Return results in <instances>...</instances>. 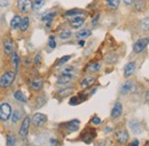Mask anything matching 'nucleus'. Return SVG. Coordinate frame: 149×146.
I'll list each match as a JSON object with an SVG mask.
<instances>
[{"label": "nucleus", "mask_w": 149, "mask_h": 146, "mask_svg": "<svg viewBox=\"0 0 149 146\" xmlns=\"http://www.w3.org/2000/svg\"><path fill=\"white\" fill-rule=\"evenodd\" d=\"M21 117H22V112H21V110H15V112H13L12 122H13V123H17Z\"/></svg>", "instance_id": "25"}, {"label": "nucleus", "mask_w": 149, "mask_h": 146, "mask_svg": "<svg viewBox=\"0 0 149 146\" xmlns=\"http://www.w3.org/2000/svg\"><path fill=\"white\" fill-rule=\"evenodd\" d=\"M12 60H13V63L15 66V69L19 68V55L16 53H13V56H12Z\"/></svg>", "instance_id": "33"}, {"label": "nucleus", "mask_w": 149, "mask_h": 146, "mask_svg": "<svg viewBox=\"0 0 149 146\" xmlns=\"http://www.w3.org/2000/svg\"><path fill=\"white\" fill-rule=\"evenodd\" d=\"M130 128H131V130L133 131V133H135V135L141 133V126H140V123H139L138 121H135V120L130 121Z\"/></svg>", "instance_id": "15"}, {"label": "nucleus", "mask_w": 149, "mask_h": 146, "mask_svg": "<svg viewBox=\"0 0 149 146\" xmlns=\"http://www.w3.org/2000/svg\"><path fill=\"white\" fill-rule=\"evenodd\" d=\"M123 113V106L119 101H116V104L113 105L111 110V117L112 119H118Z\"/></svg>", "instance_id": "10"}, {"label": "nucleus", "mask_w": 149, "mask_h": 146, "mask_svg": "<svg viewBox=\"0 0 149 146\" xmlns=\"http://www.w3.org/2000/svg\"><path fill=\"white\" fill-rule=\"evenodd\" d=\"M79 45H80V46H84V41H83V40H81V41H79Z\"/></svg>", "instance_id": "44"}, {"label": "nucleus", "mask_w": 149, "mask_h": 146, "mask_svg": "<svg viewBox=\"0 0 149 146\" xmlns=\"http://www.w3.org/2000/svg\"><path fill=\"white\" fill-rule=\"evenodd\" d=\"M136 88V84L134 81H126L122 88H120V93L122 94H129V93H132V92L135 90Z\"/></svg>", "instance_id": "5"}, {"label": "nucleus", "mask_w": 149, "mask_h": 146, "mask_svg": "<svg viewBox=\"0 0 149 146\" xmlns=\"http://www.w3.org/2000/svg\"><path fill=\"white\" fill-rule=\"evenodd\" d=\"M148 1H149V0H148Z\"/></svg>", "instance_id": "45"}, {"label": "nucleus", "mask_w": 149, "mask_h": 146, "mask_svg": "<svg viewBox=\"0 0 149 146\" xmlns=\"http://www.w3.org/2000/svg\"><path fill=\"white\" fill-rule=\"evenodd\" d=\"M47 121V116L44 115V114H40V113H37L32 116V123L35 127H41L46 123Z\"/></svg>", "instance_id": "6"}, {"label": "nucleus", "mask_w": 149, "mask_h": 146, "mask_svg": "<svg viewBox=\"0 0 149 146\" xmlns=\"http://www.w3.org/2000/svg\"><path fill=\"white\" fill-rule=\"evenodd\" d=\"M71 58H72V55H65V56L61 58V59L57 61V66H62V65H64V63H65V62H68Z\"/></svg>", "instance_id": "30"}, {"label": "nucleus", "mask_w": 149, "mask_h": 146, "mask_svg": "<svg viewBox=\"0 0 149 146\" xmlns=\"http://www.w3.org/2000/svg\"><path fill=\"white\" fill-rule=\"evenodd\" d=\"M8 6V0H0V7H6Z\"/></svg>", "instance_id": "39"}, {"label": "nucleus", "mask_w": 149, "mask_h": 146, "mask_svg": "<svg viewBox=\"0 0 149 146\" xmlns=\"http://www.w3.org/2000/svg\"><path fill=\"white\" fill-rule=\"evenodd\" d=\"M94 82H95V77H86V78H84V79L81 81L80 86H81L83 89H87V88H90V86L93 84Z\"/></svg>", "instance_id": "17"}, {"label": "nucleus", "mask_w": 149, "mask_h": 146, "mask_svg": "<svg viewBox=\"0 0 149 146\" xmlns=\"http://www.w3.org/2000/svg\"><path fill=\"white\" fill-rule=\"evenodd\" d=\"M49 146H60V145L56 143V140L54 139V138H52V139H51V145Z\"/></svg>", "instance_id": "42"}, {"label": "nucleus", "mask_w": 149, "mask_h": 146, "mask_svg": "<svg viewBox=\"0 0 149 146\" xmlns=\"http://www.w3.org/2000/svg\"><path fill=\"white\" fill-rule=\"evenodd\" d=\"M15 79V74L13 72H7L0 77V88H8Z\"/></svg>", "instance_id": "1"}, {"label": "nucleus", "mask_w": 149, "mask_h": 146, "mask_svg": "<svg viewBox=\"0 0 149 146\" xmlns=\"http://www.w3.org/2000/svg\"><path fill=\"white\" fill-rule=\"evenodd\" d=\"M48 45H49V47H51V48H55L56 43H55V39H54V37H53V36L49 37V40H48Z\"/></svg>", "instance_id": "34"}, {"label": "nucleus", "mask_w": 149, "mask_h": 146, "mask_svg": "<svg viewBox=\"0 0 149 146\" xmlns=\"http://www.w3.org/2000/svg\"><path fill=\"white\" fill-rule=\"evenodd\" d=\"M41 88H42V81H40V79H36V81H33L31 83V89L35 90V91L40 90Z\"/></svg>", "instance_id": "23"}, {"label": "nucleus", "mask_w": 149, "mask_h": 146, "mask_svg": "<svg viewBox=\"0 0 149 146\" xmlns=\"http://www.w3.org/2000/svg\"><path fill=\"white\" fill-rule=\"evenodd\" d=\"M149 44V38L148 37H145V38H140L138 39L134 45H133V52L134 53H141L146 50V47L148 46Z\"/></svg>", "instance_id": "2"}, {"label": "nucleus", "mask_w": 149, "mask_h": 146, "mask_svg": "<svg viewBox=\"0 0 149 146\" xmlns=\"http://www.w3.org/2000/svg\"><path fill=\"white\" fill-rule=\"evenodd\" d=\"M145 99H146V101H147V102H149V90L146 92V97H145Z\"/></svg>", "instance_id": "43"}, {"label": "nucleus", "mask_w": 149, "mask_h": 146, "mask_svg": "<svg viewBox=\"0 0 149 146\" xmlns=\"http://www.w3.org/2000/svg\"><path fill=\"white\" fill-rule=\"evenodd\" d=\"M21 21H22L21 16H19V15H15L14 18H12V21H10V27H12L13 29H17V28H19Z\"/></svg>", "instance_id": "20"}, {"label": "nucleus", "mask_w": 149, "mask_h": 146, "mask_svg": "<svg viewBox=\"0 0 149 146\" xmlns=\"http://www.w3.org/2000/svg\"><path fill=\"white\" fill-rule=\"evenodd\" d=\"M92 123L95 124V126L100 124V123H101V119H100V117H97V116H94L93 119H92Z\"/></svg>", "instance_id": "36"}, {"label": "nucleus", "mask_w": 149, "mask_h": 146, "mask_svg": "<svg viewBox=\"0 0 149 146\" xmlns=\"http://www.w3.org/2000/svg\"><path fill=\"white\" fill-rule=\"evenodd\" d=\"M72 72H74V67H68L63 70V74H71Z\"/></svg>", "instance_id": "38"}, {"label": "nucleus", "mask_w": 149, "mask_h": 146, "mask_svg": "<svg viewBox=\"0 0 149 146\" xmlns=\"http://www.w3.org/2000/svg\"><path fill=\"white\" fill-rule=\"evenodd\" d=\"M70 92H72L71 89H65V90H63V91L60 92V94H61V95H67V94H69Z\"/></svg>", "instance_id": "37"}, {"label": "nucleus", "mask_w": 149, "mask_h": 146, "mask_svg": "<svg viewBox=\"0 0 149 146\" xmlns=\"http://www.w3.org/2000/svg\"><path fill=\"white\" fill-rule=\"evenodd\" d=\"M77 104H79V98L78 97H72L70 99V105H77Z\"/></svg>", "instance_id": "35"}, {"label": "nucleus", "mask_w": 149, "mask_h": 146, "mask_svg": "<svg viewBox=\"0 0 149 146\" xmlns=\"http://www.w3.org/2000/svg\"><path fill=\"white\" fill-rule=\"evenodd\" d=\"M17 8L22 13H26L32 8V1L31 0H19L17 1Z\"/></svg>", "instance_id": "7"}, {"label": "nucleus", "mask_w": 149, "mask_h": 146, "mask_svg": "<svg viewBox=\"0 0 149 146\" xmlns=\"http://www.w3.org/2000/svg\"><path fill=\"white\" fill-rule=\"evenodd\" d=\"M14 145H15V137L12 136V135H9L7 137V146H14Z\"/></svg>", "instance_id": "32"}, {"label": "nucleus", "mask_w": 149, "mask_h": 146, "mask_svg": "<svg viewBox=\"0 0 149 146\" xmlns=\"http://www.w3.org/2000/svg\"><path fill=\"white\" fill-rule=\"evenodd\" d=\"M116 139L119 144H125L129 140V132L126 130H119L116 135Z\"/></svg>", "instance_id": "11"}, {"label": "nucleus", "mask_w": 149, "mask_h": 146, "mask_svg": "<svg viewBox=\"0 0 149 146\" xmlns=\"http://www.w3.org/2000/svg\"><path fill=\"white\" fill-rule=\"evenodd\" d=\"M130 146H139V140H138V139H134L130 144Z\"/></svg>", "instance_id": "41"}, {"label": "nucleus", "mask_w": 149, "mask_h": 146, "mask_svg": "<svg viewBox=\"0 0 149 146\" xmlns=\"http://www.w3.org/2000/svg\"><path fill=\"white\" fill-rule=\"evenodd\" d=\"M140 29H141V31L145 32V34L149 32V16L148 18H142V20L140 21Z\"/></svg>", "instance_id": "18"}, {"label": "nucleus", "mask_w": 149, "mask_h": 146, "mask_svg": "<svg viewBox=\"0 0 149 146\" xmlns=\"http://www.w3.org/2000/svg\"><path fill=\"white\" fill-rule=\"evenodd\" d=\"M72 79H74V75L72 74H62L57 78V84L58 85H65V84H69Z\"/></svg>", "instance_id": "9"}, {"label": "nucleus", "mask_w": 149, "mask_h": 146, "mask_svg": "<svg viewBox=\"0 0 149 146\" xmlns=\"http://www.w3.org/2000/svg\"><path fill=\"white\" fill-rule=\"evenodd\" d=\"M12 115V107L8 104H1L0 105V120L7 121Z\"/></svg>", "instance_id": "3"}, {"label": "nucleus", "mask_w": 149, "mask_h": 146, "mask_svg": "<svg viewBox=\"0 0 149 146\" xmlns=\"http://www.w3.org/2000/svg\"><path fill=\"white\" fill-rule=\"evenodd\" d=\"M90 36H91V30H87V29L80 30V31H78L77 35H76V37L79 38V39H85V38H87V37H90Z\"/></svg>", "instance_id": "21"}, {"label": "nucleus", "mask_w": 149, "mask_h": 146, "mask_svg": "<svg viewBox=\"0 0 149 146\" xmlns=\"http://www.w3.org/2000/svg\"><path fill=\"white\" fill-rule=\"evenodd\" d=\"M84 12L81 11V9H71V11H68L67 13H65V15L67 16H78V15H80V14H83Z\"/></svg>", "instance_id": "26"}, {"label": "nucleus", "mask_w": 149, "mask_h": 146, "mask_svg": "<svg viewBox=\"0 0 149 146\" xmlns=\"http://www.w3.org/2000/svg\"><path fill=\"white\" fill-rule=\"evenodd\" d=\"M135 69H136V62H135V61L129 62V63L125 66V68H124V77H125V78L131 77V76L133 75V73L135 72Z\"/></svg>", "instance_id": "8"}, {"label": "nucleus", "mask_w": 149, "mask_h": 146, "mask_svg": "<svg viewBox=\"0 0 149 146\" xmlns=\"http://www.w3.org/2000/svg\"><path fill=\"white\" fill-rule=\"evenodd\" d=\"M30 123H31V120L29 116H25V119L22 121V124L19 127V133L21 137H26V135L29 133V129H30Z\"/></svg>", "instance_id": "4"}, {"label": "nucleus", "mask_w": 149, "mask_h": 146, "mask_svg": "<svg viewBox=\"0 0 149 146\" xmlns=\"http://www.w3.org/2000/svg\"><path fill=\"white\" fill-rule=\"evenodd\" d=\"M29 24H30L29 18H22L21 24H19V29H21V31H25V30H28Z\"/></svg>", "instance_id": "22"}, {"label": "nucleus", "mask_w": 149, "mask_h": 146, "mask_svg": "<svg viewBox=\"0 0 149 146\" xmlns=\"http://www.w3.org/2000/svg\"><path fill=\"white\" fill-rule=\"evenodd\" d=\"M133 9L136 12H143L147 8V0H135L133 4Z\"/></svg>", "instance_id": "12"}, {"label": "nucleus", "mask_w": 149, "mask_h": 146, "mask_svg": "<svg viewBox=\"0 0 149 146\" xmlns=\"http://www.w3.org/2000/svg\"><path fill=\"white\" fill-rule=\"evenodd\" d=\"M84 22H85V18H83V16H74V18L70 21V25H71V28H74V29H78V28H80V27L84 24Z\"/></svg>", "instance_id": "13"}, {"label": "nucleus", "mask_w": 149, "mask_h": 146, "mask_svg": "<svg viewBox=\"0 0 149 146\" xmlns=\"http://www.w3.org/2000/svg\"><path fill=\"white\" fill-rule=\"evenodd\" d=\"M3 51L6 54H12L14 51V43L10 39H6L3 43Z\"/></svg>", "instance_id": "14"}, {"label": "nucleus", "mask_w": 149, "mask_h": 146, "mask_svg": "<svg viewBox=\"0 0 149 146\" xmlns=\"http://www.w3.org/2000/svg\"><path fill=\"white\" fill-rule=\"evenodd\" d=\"M56 16V13H54V12H52V13H48V14H46V15H44L42 16V21L44 22H49V21H52L53 18Z\"/></svg>", "instance_id": "28"}, {"label": "nucleus", "mask_w": 149, "mask_h": 146, "mask_svg": "<svg viewBox=\"0 0 149 146\" xmlns=\"http://www.w3.org/2000/svg\"><path fill=\"white\" fill-rule=\"evenodd\" d=\"M134 1H135V0H123V2H124L126 6H131V5H133V4H134Z\"/></svg>", "instance_id": "40"}, {"label": "nucleus", "mask_w": 149, "mask_h": 146, "mask_svg": "<svg viewBox=\"0 0 149 146\" xmlns=\"http://www.w3.org/2000/svg\"><path fill=\"white\" fill-rule=\"evenodd\" d=\"M120 1L122 0H106L107 2V6L110 8V9H117L120 5Z\"/></svg>", "instance_id": "19"}, {"label": "nucleus", "mask_w": 149, "mask_h": 146, "mask_svg": "<svg viewBox=\"0 0 149 146\" xmlns=\"http://www.w3.org/2000/svg\"><path fill=\"white\" fill-rule=\"evenodd\" d=\"M100 68H101V65H100V63H97V62H95V63H92V65L87 68V70H88V72H91V73H95V72H99V70H100Z\"/></svg>", "instance_id": "27"}, {"label": "nucleus", "mask_w": 149, "mask_h": 146, "mask_svg": "<svg viewBox=\"0 0 149 146\" xmlns=\"http://www.w3.org/2000/svg\"><path fill=\"white\" fill-rule=\"evenodd\" d=\"M14 97H15L16 100H19V102H26V98H25V95H24L23 92L16 91L15 93H14Z\"/></svg>", "instance_id": "24"}, {"label": "nucleus", "mask_w": 149, "mask_h": 146, "mask_svg": "<svg viewBox=\"0 0 149 146\" xmlns=\"http://www.w3.org/2000/svg\"><path fill=\"white\" fill-rule=\"evenodd\" d=\"M70 37H71V31H69V30H64V31L60 32V39H62V40L69 39Z\"/></svg>", "instance_id": "29"}, {"label": "nucleus", "mask_w": 149, "mask_h": 146, "mask_svg": "<svg viewBox=\"0 0 149 146\" xmlns=\"http://www.w3.org/2000/svg\"><path fill=\"white\" fill-rule=\"evenodd\" d=\"M78 126H79V121L78 120H72V121L63 124V127H67V130H69V131H76V130H78Z\"/></svg>", "instance_id": "16"}, {"label": "nucleus", "mask_w": 149, "mask_h": 146, "mask_svg": "<svg viewBox=\"0 0 149 146\" xmlns=\"http://www.w3.org/2000/svg\"><path fill=\"white\" fill-rule=\"evenodd\" d=\"M44 4H45V0H35L33 4H32V7L35 9H39V8H41L44 6Z\"/></svg>", "instance_id": "31"}]
</instances>
